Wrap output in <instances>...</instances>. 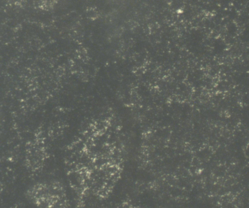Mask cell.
<instances>
[{"mask_svg":"<svg viewBox=\"0 0 249 208\" xmlns=\"http://www.w3.org/2000/svg\"><path fill=\"white\" fill-rule=\"evenodd\" d=\"M39 196H32L41 208H65L67 204L66 195L62 188L46 185L39 190Z\"/></svg>","mask_w":249,"mask_h":208,"instance_id":"cell-1","label":"cell"}]
</instances>
